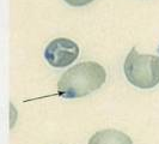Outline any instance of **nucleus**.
<instances>
[{
	"mask_svg": "<svg viewBox=\"0 0 159 144\" xmlns=\"http://www.w3.org/2000/svg\"><path fill=\"white\" fill-rule=\"evenodd\" d=\"M105 80L107 72L102 65L85 61L65 72L57 83V91L65 98H80L98 90Z\"/></svg>",
	"mask_w": 159,
	"mask_h": 144,
	"instance_id": "f257e3e1",
	"label": "nucleus"
},
{
	"mask_svg": "<svg viewBox=\"0 0 159 144\" xmlns=\"http://www.w3.org/2000/svg\"><path fill=\"white\" fill-rule=\"evenodd\" d=\"M128 82L139 89H152L159 84V56L140 54L132 48L123 64Z\"/></svg>",
	"mask_w": 159,
	"mask_h": 144,
	"instance_id": "f03ea898",
	"label": "nucleus"
},
{
	"mask_svg": "<svg viewBox=\"0 0 159 144\" xmlns=\"http://www.w3.org/2000/svg\"><path fill=\"white\" fill-rule=\"evenodd\" d=\"M79 46L66 37H57L50 41L44 49V59L53 67L62 69L73 64L79 56Z\"/></svg>",
	"mask_w": 159,
	"mask_h": 144,
	"instance_id": "7ed1b4c3",
	"label": "nucleus"
},
{
	"mask_svg": "<svg viewBox=\"0 0 159 144\" xmlns=\"http://www.w3.org/2000/svg\"><path fill=\"white\" fill-rule=\"evenodd\" d=\"M89 144H133V141L122 131L108 128L101 130L92 135Z\"/></svg>",
	"mask_w": 159,
	"mask_h": 144,
	"instance_id": "20e7f679",
	"label": "nucleus"
},
{
	"mask_svg": "<svg viewBox=\"0 0 159 144\" xmlns=\"http://www.w3.org/2000/svg\"><path fill=\"white\" fill-rule=\"evenodd\" d=\"M93 0H65V2H67L70 6L73 7H81V6H86L89 4H91Z\"/></svg>",
	"mask_w": 159,
	"mask_h": 144,
	"instance_id": "39448f33",
	"label": "nucleus"
}]
</instances>
